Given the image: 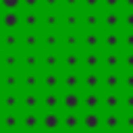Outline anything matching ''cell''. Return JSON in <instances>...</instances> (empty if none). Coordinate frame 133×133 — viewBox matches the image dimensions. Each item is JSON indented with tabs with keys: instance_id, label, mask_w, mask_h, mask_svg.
I'll return each mask as SVG.
<instances>
[{
	"instance_id": "6da1fadb",
	"label": "cell",
	"mask_w": 133,
	"mask_h": 133,
	"mask_svg": "<svg viewBox=\"0 0 133 133\" xmlns=\"http://www.w3.org/2000/svg\"><path fill=\"white\" fill-rule=\"evenodd\" d=\"M19 71H42V50H19Z\"/></svg>"
},
{
	"instance_id": "7a4b0ae2",
	"label": "cell",
	"mask_w": 133,
	"mask_h": 133,
	"mask_svg": "<svg viewBox=\"0 0 133 133\" xmlns=\"http://www.w3.org/2000/svg\"><path fill=\"white\" fill-rule=\"evenodd\" d=\"M42 133H62V112H39Z\"/></svg>"
},
{
	"instance_id": "3957f363",
	"label": "cell",
	"mask_w": 133,
	"mask_h": 133,
	"mask_svg": "<svg viewBox=\"0 0 133 133\" xmlns=\"http://www.w3.org/2000/svg\"><path fill=\"white\" fill-rule=\"evenodd\" d=\"M19 91H42L39 71H19Z\"/></svg>"
},
{
	"instance_id": "277c9868",
	"label": "cell",
	"mask_w": 133,
	"mask_h": 133,
	"mask_svg": "<svg viewBox=\"0 0 133 133\" xmlns=\"http://www.w3.org/2000/svg\"><path fill=\"white\" fill-rule=\"evenodd\" d=\"M21 112H42V91H21Z\"/></svg>"
},
{
	"instance_id": "5b68a950",
	"label": "cell",
	"mask_w": 133,
	"mask_h": 133,
	"mask_svg": "<svg viewBox=\"0 0 133 133\" xmlns=\"http://www.w3.org/2000/svg\"><path fill=\"white\" fill-rule=\"evenodd\" d=\"M0 31H21V10H0Z\"/></svg>"
},
{
	"instance_id": "8992f818",
	"label": "cell",
	"mask_w": 133,
	"mask_h": 133,
	"mask_svg": "<svg viewBox=\"0 0 133 133\" xmlns=\"http://www.w3.org/2000/svg\"><path fill=\"white\" fill-rule=\"evenodd\" d=\"M21 31H42V10H21Z\"/></svg>"
},
{
	"instance_id": "52a82bcc",
	"label": "cell",
	"mask_w": 133,
	"mask_h": 133,
	"mask_svg": "<svg viewBox=\"0 0 133 133\" xmlns=\"http://www.w3.org/2000/svg\"><path fill=\"white\" fill-rule=\"evenodd\" d=\"M42 52H62V31H42Z\"/></svg>"
},
{
	"instance_id": "ba28073f",
	"label": "cell",
	"mask_w": 133,
	"mask_h": 133,
	"mask_svg": "<svg viewBox=\"0 0 133 133\" xmlns=\"http://www.w3.org/2000/svg\"><path fill=\"white\" fill-rule=\"evenodd\" d=\"M60 91H81V71H60Z\"/></svg>"
},
{
	"instance_id": "9c48e42d",
	"label": "cell",
	"mask_w": 133,
	"mask_h": 133,
	"mask_svg": "<svg viewBox=\"0 0 133 133\" xmlns=\"http://www.w3.org/2000/svg\"><path fill=\"white\" fill-rule=\"evenodd\" d=\"M60 112H81V91H60Z\"/></svg>"
},
{
	"instance_id": "30bf717a",
	"label": "cell",
	"mask_w": 133,
	"mask_h": 133,
	"mask_svg": "<svg viewBox=\"0 0 133 133\" xmlns=\"http://www.w3.org/2000/svg\"><path fill=\"white\" fill-rule=\"evenodd\" d=\"M81 112H102V91H81Z\"/></svg>"
},
{
	"instance_id": "8fae6325",
	"label": "cell",
	"mask_w": 133,
	"mask_h": 133,
	"mask_svg": "<svg viewBox=\"0 0 133 133\" xmlns=\"http://www.w3.org/2000/svg\"><path fill=\"white\" fill-rule=\"evenodd\" d=\"M81 91H102V73L81 71Z\"/></svg>"
},
{
	"instance_id": "7c38bea8",
	"label": "cell",
	"mask_w": 133,
	"mask_h": 133,
	"mask_svg": "<svg viewBox=\"0 0 133 133\" xmlns=\"http://www.w3.org/2000/svg\"><path fill=\"white\" fill-rule=\"evenodd\" d=\"M21 50H42V31H19Z\"/></svg>"
},
{
	"instance_id": "4fadbf2b",
	"label": "cell",
	"mask_w": 133,
	"mask_h": 133,
	"mask_svg": "<svg viewBox=\"0 0 133 133\" xmlns=\"http://www.w3.org/2000/svg\"><path fill=\"white\" fill-rule=\"evenodd\" d=\"M81 131L83 133H100L102 131V114L100 112H81Z\"/></svg>"
},
{
	"instance_id": "5bb4252c",
	"label": "cell",
	"mask_w": 133,
	"mask_h": 133,
	"mask_svg": "<svg viewBox=\"0 0 133 133\" xmlns=\"http://www.w3.org/2000/svg\"><path fill=\"white\" fill-rule=\"evenodd\" d=\"M62 12L60 10H42V31H60Z\"/></svg>"
},
{
	"instance_id": "9a60e30c",
	"label": "cell",
	"mask_w": 133,
	"mask_h": 133,
	"mask_svg": "<svg viewBox=\"0 0 133 133\" xmlns=\"http://www.w3.org/2000/svg\"><path fill=\"white\" fill-rule=\"evenodd\" d=\"M102 31H121V10H100Z\"/></svg>"
},
{
	"instance_id": "2e32d148",
	"label": "cell",
	"mask_w": 133,
	"mask_h": 133,
	"mask_svg": "<svg viewBox=\"0 0 133 133\" xmlns=\"http://www.w3.org/2000/svg\"><path fill=\"white\" fill-rule=\"evenodd\" d=\"M102 54L100 50H81V71H100Z\"/></svg>"
},
{
	"instance_id": "e0dca14e",
	"label": "cell",
	"mask_w": 133,
	"mask_h": 133,
	"mask_svg": "<svg viewBox=\"0 0 133 133\" xmlns=\"http://www.w3.org/2000/svg\"><path fill=\"white\" fill-rule=\"evenodd\" d=\"M21 91H0V112H21Z\"/></svg>"
},
{
	"instance_id": "ac0fdd59",
	"label": "cell",
	"mask_w": 133,
	"mask_h": 133,
	"mask_svg": "<svg viewBox=\"0 0 133 133\" xmlns=\"http://www.w3.org/2000/svg\"><path fill=\"white\" fill-rule=\"evenodd\" d=\"M23 131L42 133L39 131V112H19V133H23Z\"/></svg>"
},
{
	"instance_id": "d6986e66",
	"label": "cell",
	"mask_w": 133,
	"mask_h": 133,
	"mask_svg": "<svg viewBox=\"0 0 133 133\" xmlns=\"http://www.w3.org/2000/svg\"><path fill=\"white\" fill-rule=\"evenodd\" d=\"M102 66L100 71H121V50H100Z\"/></svg>"
},
{
	"instance_id": "ffe728a7",
	"label": "cell",
	"mask_w": 133,
	"mask_h": 133,
	"mask_svg": "<svg viewBox=\"0 0 133 133\" xmlns=\"http://www.w3.org/2000/svg\"><path fill=\"white\" fill-rule=\"evenodd\" d=\"M42 91H60V71H39Z\"/></svg>"
},
{
	"instance_id": "44dd1931",
	"label": "cell",
	"mask_w": 133,
	"mask_h": 133,
	"mask_svg": "<svg viewBox=\"0 0 133 133\" xmlns=\"http://www.w3.org/2000/svg\"><path fill=\"white\" fill-rule=\"evenodd\" d=\"M60 31H81V10H64Z\"/></svg>"
},
{
	"instance_id": "7402d4cb",
	"label": "cell",
	"mask_w": 133,
	"mask_h": 133,
	"mask_svg": "<svg viewBox=\"0 0 133 133\" xmlns=\"http://www.w3.org/2000/svg\"><path fill=\"white\" fill-rule=\"evenodd\" d=\"M102 131L100 133H121V112H100Z\"/></svg>"
},
{
	"instance_id": "603a6c76",
	"label": "cell",
	"mask_w": 133,
	"mask_h": 133,
	"mask_svg": "<svg viewBox=\"0 0 133 133\" xmlns=\"http://www.w3.org/2000/svg\"><path fill=\"white\" fill-rule=\"evenodd\" d=\"M102 91H121V71H100Z\"/></svg>"
},
{
	"instance_id": "cb8c5ba5",
	"label": "cell",
	"mask_w": 133,
	"mask_h": 133,
	"mask_svg": "<svg viewBox=\"0 0 133 133\" xmlns=\"http://www.w3.org/2000/svg\"><path fill=\"white\" fill-rule=\"evenodd\" d=\"M62 52H81V31H62Z\"/></svg>"
},
{
	"instance_id": "d4e9b609",
	"label": "cell",
	"mask_w": 133,
	"mask_h": 133,
	"mask_svg": "<svg viewBox=\"0 0 133 133\" xmlns=\"http://www.w3.org/2000/svg\"><path fill=\"white\" fill-rule=\"evenodd\" d=\"M100 50H121V31H100Z\"/></svg>"
},
{
	"instance_id": "484cf974",
	"label": "cell",
	"mask_w": 133,
	"mask_h": 133,
	"mask_svg": "<svg viewBox=\"0 0 133 133\" xmlns=\"http://www.w3.org/2000/svg\"><path fill=\"white\" fill-rule=\"evenodd\" d=\"M0 71H19V50H0Z\"/></svg>"
},
{
	"instance_id": "4316f807",
	"label": "cell",
	"mask_w": 133,
	"mask_h": 133,
	"mask_svg": "<svg viewBox=\"0 0 133 133\" xmlns=\"http://www.w3.org/2000/svg\"><path fill=\"white\" fill-rule=\"evenodd\" d=\"M0 91H19V71H0Z\"/></svg>"
},
{
	"instance_id": "83f0119b",
	"label": "cell",
	"mask_w": 133,
	"mask_h": 133,
	"mask_svg": "<svg viewBox=\"0 0 133 133\" xmlns=\"http://www.w3.org/2000/svg\"><path fill=\"white\" fill-rule=\"evenodd\" d=\"M42 112H60V91H42Z\"/></svg>"
},
{
	"instance_id": "f1b7e54d",
	"label": "cell",
	"mask_w": 133,
	"mask_h": 133,
	"mask_svg": "<svg viewBox=\"0 0 133 133\" xmlns=\"http://www.w3.org/2000/svg\"><path fill=\"white\" fill-rule=\"evenodd\" d=\"M102 112H121V91H102Z\"/></svg>"
},
{
	"instance_id": "f546056e",
	"label": "cell",
	"mask_w": 133,
	"mask_h": 133,
	"mask_svg": "<svg viewBox=\"0 0 133 133\" xmlns=\"http://www.w3.org/2000/svg\"><path fill=\"white\" fill-rule=\"evenodd\" d=\"M0 133H19V112H0Z\"/></svg>"
},
{
	"instance_id": "4dcf8cb0",
	"label": "cell",
	"mask_w": 133,
	"mask_h": 133,
	"mask_svg": "<svg viewBox=\"0 0 133 133\" xmlns=\"http://www.w3.org/2000/svg\"><path fill=\"white\" fill-rule=\"evenodd\" d=\"M62 133H81V112H62Z\"/></svg>"
},
{
	"instance_id": "1f68e13d",
	"label": "cell",
	"mask_w": 133,
	"mask_h": 133,
	"mask_svg": "<svg viewBox=\"0 0 133 133\" xmlns=\"http://www.w3.org/2000/svg\"><path fill=\"white\" fill-rule=\"evenodd\" d=\"M42 71H62V54L42 52Z\"/></svg>"
},
{
	"instance_id": "d6a6232c",
	"label": "cell",
	"mask_w": 133,
	"mask_h": 133,
	"mask_svg": "<svg viewBox=\"0 0 133 133\" xmlns=\"http://www.w3.org/2000/svg\"><path fill=\"white\" fill-rule=\"evenodd\" d=\"M81 31H102L100 12H81Z\"/></svg>"
},
{
	"instance_id": "836d02e7",
	"label": "cell",
	"mask_w": 133,
	"mask_h": 133,
	"mask_svg": "<svg viewBox=\"0 0 133 133\" xmlns=\"http://www.w3.org/2000/svg\"><path fill=\"white\" fill-rule=\"evenodd\" d=\"M0 50H21L19 31H0Z\"/></svg>"
},
{
	"instance_id": "e575fe53",
	"label": "cell",
	"mask_w": 133,
	"mask_h": 133,
	"mask_svg": "<svg viewBox=\"0 0 133 133\" xmlns=\"http://www.w3.org/2000/svg\"><path fill=\"white\" fill-rule=\"evenodd\" d=\"M62 71H81V52H60Z\"/></svg>"
},
{
	"instance_id": "d590c367",
	"label": "cell",
	"mask_w": 133,
	"mask_h": 133,
	"mask_svg": "<svg viewBox=\"0 0 133 133\" xmlns=\"http://www.w3.org/2000/svg\"><path fill=\"white\" fill-rule=\"evenodd\" d=\"M81 50H100V31H81Z\"/></svg>"
},
{
	"instance_id": "8d00e7d4",
	"label": "cell",
	"mask_w": 133,
	"mask_h": 133,
	"mask_svg": "<svg viewBox=\"0 0 133 133\" xmlns=\"http://www.w3.org/2000/svg\"><path fill=\"white\" fill-rule=\"evenodd\" d=\"M121 112H133V91H121Z\"/></svg>"
},
{
	"instance_id": "74e56055",
	"label": "cell",
	"mask_w": 133,
	"mask_h": 133,
	"mask_svg": "<svg viewBox=\"0 0 133 133\" xmlns=\"http://www.w3.org/2000/svg\"><path fill=\"white\" fill-rule=\"evenodd\" d=\"M121 31H133V10H121Z\"/></svg>"
},
{
	"instance_id": "f35d334b",
	"label": "cell",
	"mask_w": 133,
	"mask_h": 133,
	"mask_svg": "<svg viewBox=\"0 0 133 133\" xmlns=\"http://www.w3.org/2000/svg\"><path fill=\"white\" fill-rule=\"evenodd\" d=\"M121 71H133V50H121Z\"/></svg>"
},
{
	"instance_id": "ab89813d",
	"label": "cell",
	"mask_w": 133,
	"mask_h": 133,
	"mask_svg": "<svg viewBox=\"0 0 133 133\" xmlns=\"http://www.w3.org/2000/svg\"><path fill=\"white\" fill-rule=\"evenodd\" d=\"M121 133H133V112H121Z\"/></svg>"
},
{
	"instance_id": "60d3db41",
	"label": "cell",
	"mask_w": 133,
	"mask_h": 133,
	"mask_svg": "<svg viewBox=\"0 0 133 133\" xmlns=\"http://www.w3.org/2000/svg\"><path fill=\"white\" fill-rule=\"evenodd\" d=\"M121 91H133V71H121Z\"/></svg>"
},
{
	"instance_id": "b9f144b4",
	"label": "cell",
	"mask_w": 133,
	"mask_h": 133,
	"mask_svg": "<svg viewBox=\"0 0 133 133\" xmlns=\"http://www.w3.org/2000/svg\"><path fill=\"white\" fill-rule=\"evenodd\" d=\"M102 0H81V12H100Z\"/></svg>"
},
{
	"instance_id": "7bdbcfd3",
	"label": "cell",
	"mask_w": 133,
	"mask_h": 133,
	"mask_svg": "<svg viewBox=\"0 0 133 133\" xmlns=\"http://www.w3.org/2000/svg\"><path fill=\"white\" fill-rule=\"evenodd\" d=\"M121 50H133V31H121Z\"/></svg>"
},
{
	"instance_id": "ee69618b",
	"label": "cell",
	"mask_w": 133,
	"mask_h": 133,
	"mask_svg": "<svg viewBox=\"0 0 133 133\" xmlns=\"http://www.w3.org/2000/svg\"><path fill=\"white\" fill-rule=\"evenodd\" d=\"M60 10H81V0H60Z\"/></svg>"
},
{
	"instance_id": "f6af8a7d",
	"label": "cell",
	"mask_w": 133,
	"mask_h": 133,
	"mask_svg": "<svg viewBox=\"0 0 133 133\" xmlns=\"http://www.w3.org/2000/svg\"><path fill=\"white\" fill-rule=\"evenodd\" d=\"M0 10H21V0H0Z\"/></svg>"
},
{
	"instance_id": "bcb514c9",
	"label": "cell",
	"mask_w": 133,
	"mask_h": 133,
	"mask_svg": "<svg viewBox=\"0 0 133 133\" xmlns=\"http://www.w3.org/2000/svg\"><path fill=\"white\" fill-rule=\"evenodd\" d=\"M21 10H42V0H21Z\"/></svg>"
},
{
	"instance_id": "7dc6e473",
	"label": "cell",
	"mask_w": 133,
	"mask_h": 133,
	"mask_svg": "<svg viewBox=\"0 0 133 133\" xmlns=\"http://www.w3.org/2000/svg\"><path fill=\"white\" fill-rule=\"evenodd\" d=\"M42 10H60V0H42Z\"/></svg>"
},
{
	"instance_id": "c3c4849f",
	"label": "cell",
	"mask_w": 133,
	"mask_h": 133,
	"mask_svg": "<svg viewBox=\"0 0 133 133\" xmlns=\"http://www.w3.org/2000/svg\"><path fill=\"white\" fill-rule=\"evenodd\" d=\"M102 10H121V0H102Z\"/></svg>"
},
{
	"instance_id": "681fc988",
	"label": "cell",
	"mask_w": 133,
	"mask_h": 133,
	"mask_svg": "<svg viewBox=\"0 0 133 133\" xmlns=\"http://www.w3.org/2000/svg\"><path fill=\"white\" fill-rule=\"evenodd\" d=\"M121 10H133V0H121Z\"/></svg>"
},
{
	"instance_id": "f907efd6",
	"label": "cell",
	"mask_w": 133,
	"mask_h": 133,
	"mask_svg": "<svg viewBox=\"0 0 133 133\" xmlns=\"http://www.w3.org/2000/svg\"><path fill=\"white\" fill-rule=\"evenodd\" d=\"M23 133H33V131H23Z\"/></svg>"
}]
</instances>
